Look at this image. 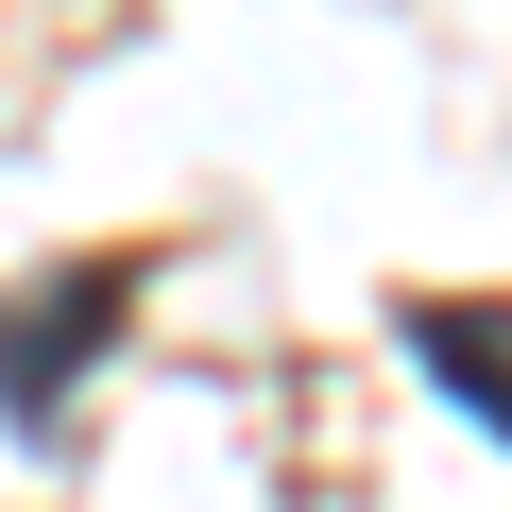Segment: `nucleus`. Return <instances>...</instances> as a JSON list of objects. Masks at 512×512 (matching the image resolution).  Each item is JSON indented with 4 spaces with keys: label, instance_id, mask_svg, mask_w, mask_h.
<instances>
[{
    "label": "nucleus",
    "instance_id": "obj_1",
    "mask_svg": "<svg viewBox=\"0 0 512 512\" xmlns=\"http://www.w3.org/2000/svg\"><path fill=\"white\" fill-rule=\"evenodd\" d=\"M137 274H154V256H137V239H103V256H52V274L0 291V427H18V444H69V393L120 359Z\"/></svg>",
    "mask_w": 512,
    "mask_h": 512
},
{
    "label": "nucleus",
    "instance_id": "obj_2",
    "mask_svg": "<svg viewBox=\"0 0 512 512\" xmlns=\"http://www.w3.org/2000/svg\"><path fill=\"white\" fill-rule=\"evenodd\" d=\"M393 342H410V359H427V376L512 444V308H495V291H478V308H461V291H410V308H393Z\"/></svg>",
    "mask_w": 512,
    "mask_h": 512
}]
</instances>
